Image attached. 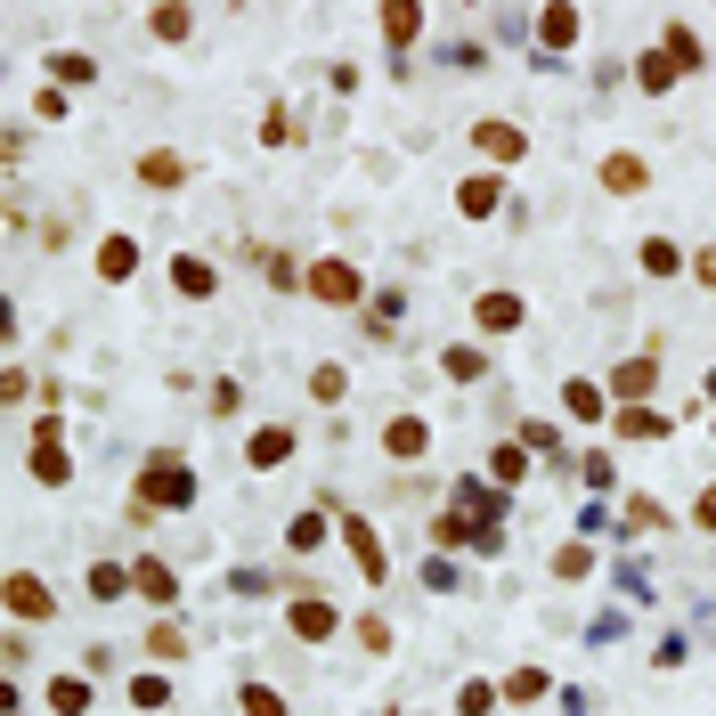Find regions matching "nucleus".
<instances>
[{"label":"nucleus","instance_id":"obj_8","mask_svg":"<svg viewBox=\"0 0 716 716\" xmlns=\"http://www.w3.org/2000/svg\"><path fill=\"white\" fill-rule=\"evenodd\" d=\"M131 261H139V253H131V245H123V236H114V245H106V253H98V269H106V277H131Z\"/></svg>","mask_w":716,"mask_h":716},{"label":"nucleus","instance_id":"obj_11","mask_svg":"<svg viewBox=\"0 0 716 716\" xmlns=\"http://www.w3.org/2000/svg\"><path fill=\"white\" fill-rule=\"evenodd\" d=\"M521 318V302H505V293H489V302H481V326H513Z\"/></svg>","mask_w":716,"mask_h":716},{"label":"nucleus","instance_id":"obj_10","mask_svg":"<svg viewBox=\"0 0 716 716\" xmlns=\"http://www.w3.org/2000/svg\"><path fill=\"white\" fill-rule=\"evenodd\" d=\"M139 171H147V179H155V188H171V179H179V155H163V147H155V155H147V163H139Z\"/></svg>","mask_w":716,"mask_h":716},{"label":"nucleus","instance_id":"obj_5","mask_svg":"<svg viewBox=\"0 0 716 716\" xmlns=\"http://www.w3.org/2000/svg\"><path fill=\"white\" fill-rule=\"evenodd\" d=\"M33 472H41V481H66V448L41 440V448H33Z\"/></svg>","mask_w":716,"mask_h":716},{"label":"nucleus","instance_id":"obj_6","mask_svg":"<svg viewBox=\"0 0 716 716\" xmlns=\"http://www.w3.org/2000/svg\"><path fill=\"white\" fill-rule=\"evenodd\" d=\"M293 627H302V635H326L334 611H326V603H293Z\"/></svg>","mask_w":716,"mask_h":716},{"label":"nucleus","instance_id":"obj_2","mask_svg":"<svg viewBox=\"0 0 716 716\" xmlns=\"http://www.w3.org/2000/svg\"><path fill=\"white\" fill-rule=\"evenodd\" d=\"M147 497L155 505H179V497H188V472H179V464H147Z\"/></svg>","mask_w":716,"mask_h":716},{"label":"nucleus","instance_id":"obj_7","mask_svg":"<svg viewBox=\"0 0 716 716\" xmlns=\"http://www.w3.org/2000/svg\"><path fill=\"white\" fill-rule=\"evenodd\" d=\"M350 554L367 562V570H383V554H375V529H367V521H350Z\"/></svg>","mask_w":716,"mask_h":716},{"label":"nucleus","instance_id":"obj_4","mask_svg":"<svg viewBox=\"0 0 716 716\" xmlns=\"http://www.w3.org/2000/svg\"><path fill=\"white\" fill-rule=\"evenodd\" d=\"M481 147H489L497 163H521V131H505V123H481Z\"/></svg>","mask_w":716,"mask_h":716},{"label":"nucleus","instance_id":"obj_3","mask_svg":"<svg viewBox=\"0 0 716 716\" xmlns=\"http://www.w3.org/2000/svg\"><path fill=\"white\" fill-rule=\"evenodd\" d=\"M310 293H318V302H350V293H358V277H350L342 261H326V269L310 277Z\"/></svg>","mask_w":716,"mask_h":716},{"label":"nucleus","instance_id":"obj_12","mask_svg":"<svg viewBox=\"0 0 716 716\" xmlns=\"http://www.w3.org/2000/svg\"><path fill=\"white\" fill-rule=\"evenodd\" d=\"M546 41H578V17L570 9H546Z\"/></svg>","mask_w":716,"mask_h":716},{"label":"nucleus","instance_id":"obj_1","mask_svg":"<svg viewBox=\"0 0 716 716\" xmlns=\"http://www.w3.org/2000/svg\"><path fill=\"white\" fill-rule=\"evenodd\" d=\"M9 611L17 619H49V586L41 578H9Z\"/></svg>","mask_w":716,"mask_h":716},{"label":"nucleus","instance_id":"obj_9","mask_svg":"<svg viewBox=\"0 0 716 716\" xmlns=\"http://www.w3.org/2000/svg\"><path fill=\"white\" fill-rule=\"evenodd\" d=\"M171 277H179V293H212V269H204V261H179Z\"/></svg>","mask_w":716,"mask_h":716}]
</instances>
